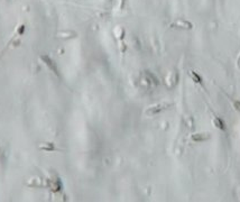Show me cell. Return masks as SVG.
<instances>
[{
	"instance_id": "3",
	"label": "cell",
	"mask_w": 240,
	"mask_h": 202,
	"mask_svg": "<svg viewBox=\"0 0 240 202\" xmlns=\"http://www.w3.org/2000/svg\"><path fill=\"white\" fill-rule=\"evenodd\" d=\"M170 82H172V88H173L175 84L177 83V75H176L174 72H170V73L166 77V84L168 85V87L170 85Z\"/></svg>"
},
{
	"instance_id": "2",
	"label": "cell",
	"mask_w": 240,
	"mask_h": 202,
	"mask_svg": "<svg viewBox=\"0 0 240 202\" xmlns=\"http://www.w3.org/2000/svg\"><path fill=\"white\" fill-rule=\"evenodd\" d=\"M209 138H210V136L208 132H198V134H194V135L192 136V139L194 140V142H198V143L208 140Z\"/></svg>"
},
{
	"instance_id": "1",
	"label": "cell",
	"mask_w": 240,
	"mask_h": 202,
	"mask_svg": "<svg viewBox=\"0 0 240 202\" xmlns=\"http://www.w3.org/2000/svg\"><path fill=\"white\" fill-rule=\"evenodd\" d=\"M170 103H159V105H155V106H152V107H148V109H147L146 111H145V114L146 115H156V114H158V112H160L162 110H164V109H166L167 107H170Z\"/></svg>"
},
{
	"instance_id": "6",
	"label": "cell",
	"mask_w": 240,
	"mask_h": 202,
	"mask_svg": "<svg viewBox=\"0 0 240 202\" xmlns=\"http://www.w3.org/2000/svg\"><path fill=\"white\" fill-rule=\"evenodd\" d=\"M188 75H190V78L194 81L195 83L202 84V78L200 74H198L196 72H194V71H188Z\"/></svg>"
},
{
	"instance_id": "8",
	"label": "cell",
	"mask_w": 240,
	"mask_h": 202,
	"mask_svg": "<svg viewBox=\"0 0 240 202\" xmlns=\"http://www.w3.org/2000/svg\"><path fill=\"white\" fill-rule=\"evenodd\" d=\"M233 106H235V108H236L238 111H240V101H235V102H233Z\"/></svg>"
},
{
	"instance_id": "7",
	"label": "cell",
	"mask_w": 240,
	"mask_h": 202,
	"mask_svg": "<svg viewBox=\"0 0 240 202\" xmlns=\"http://www.w3.org/2000/svg\"><path fill=\"white\" fill-rule=\"evenodd\" d=\"M176 26L181 28H191L192 27V24L191 23H188V21H185V20H178L175 23Z\"/></svg>"
},
{
	"instance_id": "9",
	"label": "cell",
	"mask_w": 240,
	"mask_h": 202,
	"mask_svg": "<svg viewBox=\"0 0 240 202\" xmlns=\"http://www.w3.org/2000/svg\"><path fill=\"white\" fill-rule=\"evenodd\" d=\"M240 62V54H239V57H238V63Z\"/></svg>"
},
{
	"instance_id": "4",
	"label": "cell",
	"mask_w": 240,
	"mask_h": 202,
	"mask_svg": "<svg viewBox=\"0 0 240 202\" xmlns=\"http://www.w3.org/2000/svg\"><path fill=\"white\" fill-rule=\"evenodd\" d=\"M212 124L214 125L216 128L220 129V130H226V125H224L222 119L219 118V117H214L212 120Z\"/></svg>"
},
{
	"instance_id": "5",
	"label": "cell",
	"mask_w": 240,
	"mask_h": 202,
	"mask_svg": "<svg viewBox=\"0 0 240 202\" xmlns=\"http://www.w3.org/2000/svg\"><path fill=\"white\" fill-rule=\"evenodd\" d=\"M41 59L42 60H44V61H45V63H46V65L48 66L49 69H51V70L52 71H54V73H56L57 74V69H56V66H55V64H54V63H53V61L51 59H49L48 56H42V57H41Z\"/></svg>"
}]
</instances>
